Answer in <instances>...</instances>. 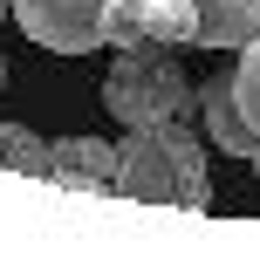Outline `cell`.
<instances>
[{"instance_id": "4", "label": "cell", "mask_w": 260, "mask_h": 260, "mask_svg": "<svg viewBox=\"0 0 260 260\" xmlns=\"http://www.w3.org/2000/svg\"><path fill=\"white\" fill-rule=\"evenodd\" d=\"M199 117H206V144H219V151H233V157H253L260 130L247 123V110H240V96H233V69L199 82Z\"/></svg>"}, {"instance_id": "5", "label": "cell", "mask_w": 260, "mask_h": 260, "mask_svg": "<svg viewBox=\"0 0 260 260\" xmlns=\"http://www.w3.org/2000/svg\"><path fill=\"white\" fill-rule=\"evenodd\" d=\"M55 192H110L117 185V144L103 137H55Z\"/></svg>"}, {"instance_id": "13", "label": "cell", "mask_w": 260, "mask_h": 260, "mask_svg": "<svg viewBox=\"0 0 260 260\" xmlns=\"http://www.w3.org/2000/svg\"><path fill=\"white\" fill-rule=\"evenodd\" d=\"M7 14H14V7H7V0H0V21H7Z\"/></svg>"}, {"instance_id": "3", "label": "cell", "mask_w": 260, "mask_h": 260, "mask_svg": "<svg viewBox=\"0 0 260 260\" xmlns=\"http://www.w3.org/2000/svg\"><path fill=\"white\" fill-rule=\"evenodd\" d=\"M14 21L55 55H89L103 48V0H7Z\"/></svg>"}, {"instance_id": "10", "label": "cell", "mask_w": 260, "mask_h": 260, "mask_svg": "<svg viewBox=\"0 0 260 260\" xmlns=\"http://www.w3.org/2000/svg\"><path fill=\"white\" fill-rule=\"evenodd\" d=\"M21 137H27V123H0V165L14 157V144H21Z\"/></svg>"}, {"instance_id": "12", "label": "cell", "mask_w": 260, "mask_h": 260, "mask_svg": "<svg viewBox=\"0 0 260 260\" xmlns=\"http://www.w3.org/2000/svg\"><path fill=\"white\" fill-rule=\"evenodd\" d=\"M247 165H253V171H260V144H253V157H247Z\"/></svg>"}, {"instance_id": "11", "label": "cell", "mask_w": 260, "mask_h": 260, "mask_svg": "<svg viewBox=\"0 0 260 260\" xmlns=\"http://www.w3.org/2000/svg\"><path fill=\"white\" fill-rule=\"evenodd\" d=\"M0 89H7V55H0Z\"/></svg>"}, {"instance_id": "9", "label": "cell", "mask_w": 260, "mask_h": 260, "mask_svg": "<svg viewBox=\"0 0 260 260\" xmlns=\"http://www.w3.org/2000/svg\"><path fill=\"white\" fill-rule=\"evenodd\" d=\"M233 96H240V110H247V123L260 130V35L240 48V62H233Z\"/></svg>"}, {"instance_id": "6", "label": "cell", "mask_w": 260, "mask_h": 260, "mask_svg": "<svg viewBox=\"0 0 260 260\" xmlns=\"http://www.w3.org/2000/svg\"><path fill=\"white\" fill-rule=\"evenodd\" d=\"M260 35V0H199V48H247Z\"/></svg>"}, {"instance_id": "2", "label": "cell", "mask_w": 260, "mask_h": 260, "mask_svg": "<svg viewBox=\"0 0 260 260\" xmlns=\"http://www.w3.org/2000/svg\"><path fill=\"white\" fill-rule=\"evenodd\" d=\"M103 103H110V117L123 130H151L165 117H192L199 89L185 82L178 48H165V41L144 35V41H130V48H117V69H110V82H103Z\"/></svg>"}, {"instance_id": "7", "label": "cell", "mask_w": 260, "mask_h": 260, "mask_svg": "<svg viewBox=\"0 0 260 260\" xmlns=\"http://www.w3.org/2000/svg\"><path fill=\"white\" fill-rule=\"evenodd\" d=\"M151 41L199 48V0H151Z\"/></svg>"}, {"instance_id": "1", "label": "cell", "mask_w": 260, "mask_h": 260, "mask_svg": "<svg viewBox=\"0 0 260 260\" xmlns=\"http://www.w3.org/2000/svg\"><path fill=\"white\" fill-rule=\"evenodd\" d=\"M117 199H144V206H212V178H206V137L192 117H165L151 130H130L117 144Z\"/></svg>"}, {"instance_id": "8", "label": "cell", "mask_w": 260, "mask_h": 260, "mask_svg": "<svg viewBox=\"0 0 260 260\" xmlns=\"http://www.w3.org/2000/svg\"><path fill=\"white\" fill-rule=\"evenodd\" d=\"M151 35V0H103V41L130 48V41Z\"/></svg>"}]
</instances>
